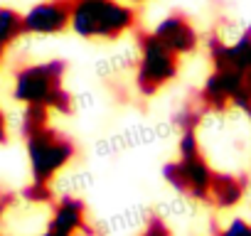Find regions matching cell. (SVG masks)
Masks as SVG:
<instances>
[{
    "label": "cell",
    "mask_w": 251,
    "mask_h": 236,
    "mask_svg": "<svg viewBox=\"0 0 251 236\" xmlns=\"http://www.w3.org/2000/svg\"><path fill=\"white\" fill-rule=\"evenodd\" d=\"M64 71H67L64 59L25 64L15 74V86H13L15 101L25 106H45L50 111H59L69 116L74 111V98L62 86Z\"/></svg>",
    "instance_id": "1"
},
{
    "label": "cell",
    "mask_w": 251,
    "mask_h": 236,
    "mask_svg": "<svg viewBox=\"0 0 251 236\" xmlns=\"http://www.w3.org/2000/svg\"><path fill=\"white\" fill-rule=\"evenodd\" d=\"M136 20V10L121 0H72L69 27L84 40H118Z\"/></svg>",
    "instance_id": "2"
},
{
    "label": "cell",
    "mask_w": 251,
    "mask_h": 236,
    "mask_svg": "<svg viewBox=\"0 0 251 236\" xmlns=\"http://www.w3.org/2000/svg\"><path fill=\"white\" fill-rule=\"evenodd\" d=\"M177 153H180V158L163 167V177L180 194L200 199V202H207L214 170L209 167V163L204 160V155L200 150L197 131H182L180 133Z\"/></svg>",
    "instance_id": "3"
},
{
    "label": "cell",
    "mask_w": 251,
    "mask_h": 236,
    "mask_svg": "<svg viewBox=\"0 0 251 236\" xmlns=\"http://www.w3.org/2000/svg\"><path fill=\"white\" fill-rule=\"evenodd\" d=\"M138 69H136V86L143 96H155L163 86H168L180 71V57L168 49L153 32L138 35Z\"/></svg>",
    "instance_id": "4"
},
{
    "label": "cell",
    "mask_w": 251,
    "mask_h": 236,
    "mask_svg": "<svg viewBox=\"0 0 251 236\" xmlns=\"http://www.w3.org/2000/svg\"><path fill=\"white\" fill-rule=\"evenodd\" d=\"M25 141H27L30 175H32V182H40V185H50L54 175L64 170L76 155L74 141H69L67 136H62L59 131L50 126L27 136Z\"/></svg>",
    "instance_id": "5"
},
{
    "label": "cell",
    "mask_w": 251,
    "mask_h": 236,
    "mask_svg": "<svg viewBox=\"0 0 251 236\" xmlns=\"http://www.w3.org/2000/svg\"><path fill=\"white\" fill-rule=\"evenodd\" d=\"M72 3L67 0H45L32 5L23 15V35H59L69 27Z\"/></svg>",
    "instance_id": "6"
},
{
    "label": "cell",
    "mask_w": 251,
    "mask_h": 236,
    "mask_svg": "<svg viewBox=\"0 0 251 236\" xmlns=\"http://www.w3.org/2000/svg\"><path fill=\"white\" fill-rule=\"evenodd\" d=\"M207 49H209L212 69H229V71L251 76V27H246L244 35L231 45L212 35L207 42Z\"/></svg>",
    "instance_id": "7"
},
{
    "label": "cell",
    "mask_w": 251,
    "mask_h": 236,
    "mask_svg": "<svg viewBox=\"0 0 251 236\" xmlns=\"http://www.w3.org/2000/svg\"><path fill=\"white\" fill-rule=\"evenodd\" d=\"M168 49H173L177 57H185V54H192L200 45V35H197V27L180 13H173L168 18H163L153 30H151Z\"/></svg>",
    "instance_id": "8"
},
{
    "label": "cell",
    "mask_w": 251,
    "mask_h": 236,
    "mask_svg": "<svg viewBox=\"0 0 251 236\" xmlns=\"http://www.w3.org/2000/svg\"><path fill=\"white\" fill-rule=\"evenodd\" d=\"M86 234L94 236V229L86 224V207L79 197H62L54 204V214L45 236H76Z\"/></svg>",
    "instance_id": "9"
},
{
    "label": "cell",
    "mask_w": 251,
    "mask_h": 236,
    "mask_svg": "<svg viewBox=\"0 0 251 236\" xmlns=\"http://www.w3.org/2000/svg\"><path fill=\"white\" fill-rule=\"evenodd\" d=\"M246 192V180L236 177V175H224V172H214L212 185H209V197L207 202H212L219 209H231L241 202Z\"/></svg>",
    "instance_id": "10"
},
{
    "label": "cell",
    "mask_w": 251,
    "mask_h": 236,
    "mask_svg": "<svg viewBox=\"0 0 251 236\" xmlns=\"http://www.w3.org/2000/svg\"><path fill=\"white\" fill-rule=\"evenodd\" d=\"M23 35V15L13 8H0V54Z\"/></svg>",
    "instance_id": "11"
},
{
    "label": "cell",
    "mask_w": 251,
    "mask_h": 236,
    "mask_svg": "<svg viewBox=\"0 0 251 236\" xmlns=\"http://www.w3.org/2000/svg\"><path fill=\"white\" fill-rule=\"evenodd\" d=\"M47 126H50V108H45V106H25V113L20 118L23 138H27V136H32V133H37V131H42Z\"/></svg>",
    "instance_id": "12"
},
{
    "label": "cell",
    "mask_w": 251,
    "mask_h": 236,
    "mask_svg": "<svg viewBox=\"0 0 251 236\" xmlns=\"http://www.w3.org/2000/svg\"><path fill=\"white\" fill-rule=\"evenodd\" d=\"M23 197L30 199V202H42V204H47V202L54 199L50 185H40V182H30V185L23 189Z\"/></svg>",
    "instance_id": "13"
},
{
    "label": "cell",
    "mask_w": 251,
    "mask_h": 236,
    "mask_svg": "<svg viewBox=\"0 0 251 236\" xmlns=\"http://www.w3.org/2000/svg\"><path fill=\"white\" fill-rule=\"evenodd\" d=\"M219 236H251V221H246V219H231L219 231Z\"/></svg>",
    "instance_id": "14"
},
{
    "label": "cell",
    "mask_w": 251,
    "mask_h": 236,
    "mask_svg": "<svg viewBox=\"0 0 251 236\" xmlns=\"http://www.w3.org/2000/svg\"><path fill=\"white\" fill-rule=\"evenodd\" d=\"M141 236H173V234H170V229L165 226V221L160 216H151V221H148V226L143 229Z\"/></svg>",
    "instance_id": "15"
},
{
    "label": "cell",
    "mask_w": 251,
    "mask_h": 236,
    "mask_svg": "<svg viewBox=\"0 0 251 236\" xmlns=\"http://www.w3.org/2000/svg\"><path fill=\"white\" fill-rule=\"evenodd\" d=\"M8 141V118L3 113V108H0V145H3Z\"/></svg>",
    "instance_id": "16"
},
{
    "label": "cell",
    "mask_w": 251,
    "mask_h": 236,
    "mask_svg": "<svg viewBox=\"0 0 251 236\" xmlns=\"http://www.w3.org/2000/svg\"><path fill=\"white\" fill-rule=\"evenodd\" d=\"M131 3H143V0H131Z\"/></svg>",
    "instance_id": "17"
},
{
    "label": "cell",
    "mask_w": 251,
    "mask_h": 236,
    "mask_svg": "<svg viewBox=\"0 0 251 236\" xmlns=\"http://www.w3.org/2000/svg\"><path fill=\"white\" fill-rule=\"evenodd\" d=\"M0 214H3V204H0Z\"/></svg>",
    "instance_id": "18"
},
{
    "label": "cell",
    "mask_w": 251,
    "mask_h": 236,
    "mask_svg": "<svg viewBox=\"0 0 251 236\" xmlns=\"http://www.w3.org/2000/svg\"><path fill=\"white\" fill-rule=\"evenodd\" d=\"M67 3H72V0H67Z\"/></svg>",
    "instance_id": "19"
},
{
    "label": "cell",
    "mask_w": 251,
    "mask_h": 236,
    "mask_svg": "<svg viewBox=\"0 0 251 236\" xmlns=\"http://www.w3.org/2000/svg\"><path fill=\"white\" fill-rule=\"evenodd\" d=\"M42 236H45V234H42Z\"/></svg>",
    "instance_id": "20"
}]
</instances>
